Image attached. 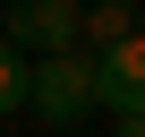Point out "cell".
Instances as JSON below:
<instances>
[{"label":"cell","mask_w":145,"mask_h":137,"mask_svg":"<svg viewBox=\"0 0 145 137\" xmlns=\"http://www.w3.org/2000/svg\"><path fill=\"white\" fill-rule=\"evenodd\" d=\"M26 77H34V60L0 43V111H26Z\"/></svg>","instance_id":"obj_5"},{"label":"cell","mask_w":145,"mask_h":137,"mask_svg":"<svg viewBox=\"0 0 145 137\" xmlns=\"http://www.w3.org/2000/svg\"><path fill=\"white\" fill-rule=\"evenodd\" d=\"M26 103H34V120H51V128H77V120L94 111V51H43L34 77H26Z\"/></svg>","instance_id":"obj_1"},{"label":"cell","mask_w":145,"mask_h":137,"mask_svg":"<svg viewBox=\"0 0 145 137\" xmlns=\"http://www.w3.org/2000/svg\"><path fill=\"white\" fill-rule=\"evenodd\" d=\"M0 43L26 51V60H43V51H86L77 43V0H9Z\"/></svg>","instance_id":"obj_2"},{"label":"cell","mask_w":145,"mask_h":137,"mask_svg":"<svg viewBox=\"0 0 145 137\" xmlns=\"http://www.w3.org/2000/svg\"><path fill=\"white\" fill-rule=\"evenodd\" d=\"M137 34V0H77V43L86 51H111Z\"/></svg>","instance_id":"obj_4"},{"label":"cell","mask_w":145,"mask_h":137,"mask_svg":"<svg viewBox=\"0 0 145 137\" xmlns=\"http://www.w3.org/2000/svg\"><path fill=\"white\" fill-rule=\"evenodd\" d=\"M111 137H145V111H128V120H111Z\"/></svg>","instance_id":"obj_6"},{"label":"cell","mask_w":145,"mask_h":137,"mask_svg":"<svg viewBox=\"0 0 145 137\" xmlns=\"http://www.w3.org/2000/svg\"><path fill=\"white\" fill-rule=\"evenodd\" d=\"M94 111H111V120L145 111V34H128V43L94 51Z\"/></svg>","instance_id":"obj_3"}]
</instances>
